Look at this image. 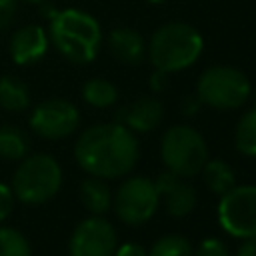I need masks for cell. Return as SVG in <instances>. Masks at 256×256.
<instances>
[{"label": "cell", "instance_id": "6da1fadb", "mask_svg": "<svg viewBox=\"0 0 256 256\" xmlns=\"http://www.w3.org/2000/svg\"><path fill=\"white\" fill-rule=\"evenodd\" d=\"M140 146L130 128L120 122L96 124L80 134L74 146L78 166L90 176L120 178L138 162Z\"/></svg>", "mask_w": 256, "mask_h": 256}, {"label": "cell", "instance_id": "7a4b0ae2", "mask_svg": "<svg viewBox=\"0 0 256 256\" xmlns=\"http://www.w3.org/2000/svg\"><path fill=\"white\" fill-rule=\"evenodd\" d=\"M48 38L56 50L74 64L92 62L102 44V30L94 16L76 10H54L50 14Z\"/></svg>", "mask_w": 256, "mask_h": 256}, {"label": "cell", "instance_id": "3957f363", "mask_svg": "<svg viewBox=\"0 0 256 256\" xmlns=\"http://www.w3.org/2000/svg\"><path fill=\"white\" fill-rule=\"evenodd\" d=\"M202 46L204 42L196 28L184 22H168L152 34L148 56L154 68L164 72H178L198 60Z\"/></svg>", "mask_w": 256, "mask_h": 256}, {"label": "cell", "instance_id": "277c9868", "mask_svg": "<svg viewBox=\"0 0 256 256\" xmlns=\"http://www.w3.org/2000/svg\"><path fill=\"white\" fill-rule=\"evenodd\" d=\"M62 184L60 164L50 154H34L20 162L12 178V192L24 204H42L56 196Z\"/></svg>", "mask_w": 256, "mask_h": 256}, {"label": "cell", "instance_id": "5b68a950", "mask_svg": "<svg viewBox=\"0 0 256 256\" xmlns=\"http://www.w3.org/2000/svg\"><path fill=\"white\" fill-rule=\"evenodd\" d=\"M160 158L168 172L182 178H190L200 174L202 166L206 164L208 146L200 132L186 124H180L168 128L162 134Z\"/></svg>", "mask_w": 256, "mask_h": 256}, {"label": "cell", "instance_id": "8992f818", "mask_svg": "<svg viewBox=\"0 0 256 256\" xmlns=\"http://www.w3.org/2000/svg\"><path fill=\"white\" fill-rule=\"evenodd\" d=\"M252 92L244 72L232 66H212L204 70L196 84V98L218 110L240 108Z\"/></svg>", "mask_w": 256, "mask_h": 256}, {"label": "cell", "instance_id": "52a82bcc", "mask_svg": "<svg viewBox=\"0 0 256 256\" xmlns=\"http://www.w3.org/2000/svg\"><path fill=\"white\" fill-rule=\"evenodd\" d=\"M158 192L154 188V180L144 176H132L120 184L112 198V206L116 216L124 224H144L150 220L158 208Z\"/></svg>", "mask_w": 256, "mask_h": 256}, {"label": "cell", "instance_id": "ba28073f", "mask_svg": "<svg viewBox=\"0 0 256 256\" xmlns=\"http://www.w3.org/2000/svg\"><path fill=\"white\" fill-rule=\"evenodd\" d=\"M218 222L230 236H256V186H232L222 194L218 202Z\"/></svg>", "mask_w": 256, "mask_h": 256}, {"label": "cell", "instance_id": "9c48e42d", "mask_svg": "<svg viewBox=\"0 0 256 256\" xmlns=\"http://www.w3.org/2000/svg\"><path fill=\"white\" fill-rule=\"evenodd\" d=\"M80 124L78 108L62 98H52L38 104L30 116V128L48 140H60L70 136Z\"/></svg>", "mask_w": 256, "mask_h": 256}, {"label": "cell", "instance_id": "30bf717a", "mask_svg": "<svg viewBox=\"0 0 256 256\" xmlns=\"http://www.w3.org/2000/svg\"><path fill=\"white\" fill-rule=\"evenodd\" d=\"M70 256H114L116 230L102 216L82 220L70 236Z\"/></svg>", "mask_w": 256, "mask_h": 256}, {"label": "cell", "instance_id": "8fae6325", "mask_svg": "<svg viewBox=\"0 0 256 256\" xmlns=\"http://www.w3.org/2000/svg\"><path fill=\"white\" fill-rule=\"evenodd\" d=\"M154 188L158 196L164 198V206L170 216L184 218L196 206V190L182 176H176L168 170L160 172L154 180Z\"/></svg>", "mask_w": 256, "mask_h": 256}, {"label": "cell", "instance_id": "7c38bea8", "mask_svg": "<svg viewBox=\"0 0 256 256\" xmlns=\"http://www.w3.org/2000/svg\"><path fill=\"white\" fill-rule=\"evenodd\" d=\"M48 34L42 26L38 24H26L22 28H18L8 42V52L10 58L20 64V66H28L38 62L46 50H48Z\"/></svg>", "mask_w": 256, "mask_h": 256}, {"label": "cell", "instance_id": "4fadbf2b", "mask_svg": "<svg viewBox=\"0 0 256 256\" xmlns=\"http://www.w3.org/2000/svg\"><path fill=\"white\" fill-rule=\"evenodd\" d=\"M162 116H164L162 102L156 98L144 96L132 102L130 106L122 108L116 118L120 124H124L132 132H150L162 122Z\"/></svg>", "mask_w": 256, "mask_h": 256}, {"label": "cell", "instance_id": "5bb4252c", "mask_svg": "<svg viewBox=\"0 0 256 256\" xmlns=\"http://www.w3.org/2000/svg\"><path fill=\"white\" fill-rule=\"evenodd\" d=\"M108 48L124 64H138L144 56V40L132 28H114L108 34Z\"/></svg>", "mask_w": 256, "mask_h": 256}, {"label": "cell", "instance_id": "9a60e30c", "mask_svg": "<svg viewBox=\"0 0 256 256\" xmlns=\"http://www.w3.org/2000/svg\"><path fill=\"white\" fill-rule=\"evenodd\" d=\"M80 200H82V204L86 206L88 212L100 216V214L110 210V206H112V192H110L108 184L104 182V178L92 176V178H86L82 182V186H80Z\"/></svg>", "mask_w": 256, "mask_h": 256}, {"label": "cell", "instance_id": "2e32d148", "mask_svg": "<svg viewBox=\"0 0 256 256\" xmlns=\"http://www.w3.org/2000/svg\"><path fill=\"white\" fill-rule=\"evenodd\" d=\"M202 176H204V184L210 188V192H214L216 196L226 194L232 186H236V176L230 164H226L224 160H206V164L202 166Z\"/></svg>", "mask_w": 256, "mask_h": 256}, {"label": "cell", "instance_id": "e0dca14e", "mask_svg": "<svg viewBox=\"0 0 256 256\" xmlns=\"http://www.w3.org/2000/svg\"><path fill=\"white\" fill-rule=\"evenodd\" d=\"M30 104L28 88L16 76H2L0 78V106L10 112L26 110Z\"/></svg>", "mask_w": 256, "mask_h": 256}, {"label": "cell", "instance_id": "ac0fdd59", "mask_svg": "<svg viewBox=\"0 0 256 256\" xmlns=\"http://www.w3.org/2000/svg\"><path fill=\"white\" fill-rule=\"evenodd\" d=\"M28 136L16 126H0V158L22 160L28 152Z\"/></svg>", "mask_w": 256, "mask_h": 256}, {"label": "cell", "instance_id": "d6986e66", "mask_svg": "<svg viewBox=\"0 0 256 256\" xmlns=\"http://www.w3.org/2000/svg\"><path fill=\"white\" fill-rule=\"evenodd\" d=\"M82 98L94 106V108H108L116 102L118 98V90L112 82L104 80V78H92L84 84L82 88Z\"/></svg>", "mask_w": 256, "mask_h": 256}, {"label": "cell", "instance_id": "ffe728a7", "mask_svg": "<svg viewBox=\"0 0 256 256\" xmlns=\"http://www.w3.org/2000/svg\"><path fill=\"white\" fill-rule=\"evenodd\" d=\"M236 150L244 156H256V108L248 110L236 126L234 134Z\"/></svg>", "mask_w": 256, "mask_h": 256}, {"label": "cell", "instance_id": "44dd1931", "mask_svg": "<svg viewBox=\"0 0 256 256\" xmlns=\"http://www.w3.org/2000/svg\"><path fill=\"white\" fill-rule=\"evenodd\" d=\"M192 244L188 242V238L180 236V234H166L162 238H158L148 256H192Z\"/></svg>", "mask_w": 256, "mask_h": 256}, {"label": "cell", "instance_id": "7402d4cb", "mask_svg": "<svg viewBox=\"0 0 256 256\" xmlns=\"http://www.w3.org/2000/svg\"><path fill=\"white\" fill-rule=\"evenodd\" d=\"M0 256H32L26 236L14 228L0 226Z\"/></svg>", "mask_w": 256, "mask_h": 256}, {"label": "cell", "instance_id": "603a6c76", "mask_svg": "<svg viewBox=\"0 0 256 256\" xmlns=\"http://www.w3.org/2000/svg\"><path fill=\"white\" fill-rule=\"evenodd\" d=\"M192 256H230V252L220 238H204Z\"/></svg>", "mask_w": 256, "mask_h": 256}, {"label": "cell", "instance_id": "cb8c5ba5", "mask_svg": "<svg viewBox=\"0 0 256 256\" xmlns=\"http://www.w3.org/2000/svg\"><path fill=\"white\" fill-rule=\"evenodd\" d=\"M12 206H14V192L10 186L0 182V222L8 218V214L12 212Z\"/></svg>", "mask_w": 256, "mask_h": 256}, {"label": "cell", "instance_id": "d4e9b609", "mask_svg": "<svg viewBox=\"0 0 256 256\" xmlns=\"http://www.w3.org/2000/svg\"><path fill=\"white\" fill-rule=\"evenodd\" d=\"M16 2L18 0H0V32L12 22L16 14Z\"/></svg>", "mask_w": 256, "mask_h": 256}, {"label": "cell", "instance_id": "484cf974", "mask_svg": "<svg viewBox=\"0 0 256 256\" xmlns=\"http://www.w3.org/2000/svg\"><path fill=\"white\" fill-rule=\"evenodd\" d=\"M114 256H148V252L144 246H140L136 242H126L114 250Z\"/></svg>", "mask_w": 256, "mask_h": 256}, {"label": "cell", "instance_id": "4316f807", "mask_svg": "<svg viewBox=\"0 0 256 256\" xmlns=\"http://www.w3.org/2000/svg\"><path fill=\"white\" fill-rule=\"evenodd\" d=\"M168 74L170 72H164V70H154L152 72V76H150V88L154 90V92H160V90H164L166 86H168Z\"/></svg>", "mask_w": 256, "mask_h": 256}, {"label": "cell", "instance_id": "83f0119b", "mask_svg": "<svg viewBox=\"0 0 256 256\" xmlns=\"http://www.w3.org/2000/svg\"><path fill=\"white\" fill-rule=\"evenodd\" d=\"M244 242L238 246L236 256H256V236H248L242 238Z\"/></svg>", "mask_w": 256, "mask_h": 256}, {"label": "cell", "instance_id": "f1b7e54d", "mask_svg": "<svg viewBox=\"0 0 256 256\" xmlns=\"http://www.w3.org/2000/svg\"><path fill=\"white\" fill-rule=\"evenodd\" d=\"M24 2H28V4H44L48 0H24Z\"/></svg>", "mask_w": 256, "mask_h": 256}, {"label": "cell", "instance_id": "f546056e", "mask_svg": "<svg viewBox=\"0 0 256 256\" xmlns=\"http://www.w3.org/2000/svg\"><path fill=\"white\" fill-rule=\"evenodd\" d=\"M150 2H166V0H150Z\"/></svg>", "mask_w": 256, "mask_h": 256}]
</instances>
